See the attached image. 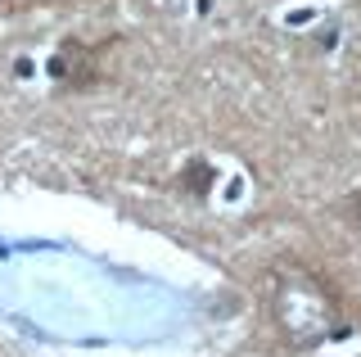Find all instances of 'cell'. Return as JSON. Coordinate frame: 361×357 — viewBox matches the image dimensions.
Segmentation results:
<instances>
[{"instance_id": "1", "label": "cell", "mask_w": 361, "mask_h": 357, "mask_svg": "<svg viewBox=\"0 0 361 357\" xmlns=\"http://www.w3.org/2000/svg\"><path fill=\"white\" fill-rule=\"evenodd\" d=\"M262 312L289 353H316L348 334V303L338 285L307 258H276L262 272Z\"/></svg>"}, {"instance_id": "2", "label": "cell", "mask_w": 361, "mask_h": 357, "mask_svg": "<svg viewBox=\"0 0 361 357\" xmlns=\"http://www.w3.org/2000/svg\"><path fill=\"white\" fill-rule=\"evenodd\" d=\"M104 50H109V41L104 46H82L77 37H63L59 50H54V59H50L54 86H59V91H86V86H95L99 82V54Z\"/></svg>"}, {"instance_id": "3", "label": "cell", "mask_w": 361, "mask_h": 357, "mask_svg": "<svg viewBox=\"0 0 361 357\" xmlns=\"http://www.w3.org/2000/svg\"><path fill=\"white\" fill-rule=\"evenodd\" d=\"M338 217H343V226L353 231V236H361V186L343 195V204H338Z\"/></svg>"}]
</instances>
